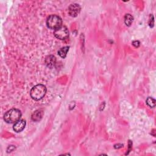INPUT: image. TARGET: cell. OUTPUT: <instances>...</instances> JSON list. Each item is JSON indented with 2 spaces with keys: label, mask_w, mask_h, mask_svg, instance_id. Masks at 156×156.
I'll list each match as a JSON object with an SVG mask.
<instances>
[{
  "label": "cell",
  "mask_w": 156,
  "mask_h": 156,
  "mask_svg": "<svg viewBox=\"0 0 156 156\" xmlns=\"http://www.w3.org/2000/svg\"><path fill=\"white\" fill-rule=\"evenodd\" d=\"M133 20H134L133 17L130 14H126L125 15V17H124V23H125V24L128 26L131 25L132 22H133Z\"/></svg>",
  "instance_id": "cell-10"
},
{
  "label": "cell",
  "mask_w": 156,
  "mask_h": 156,
  "mask_svg": "<svg viewBox=\"0 0 156 156\" xmlns=\"http://www.w3.org/2000/svg\"><path fill=\"white\" fill-rule=\"evenodd\" d=\"M54 34L57 38L60 39V40H65L68 37L69 33L65 26H62L59 28L54 30Z\"/></svg>",
  "instance_id": "cell-4"
},
{
  "label": "cell",
  "mask_w": 156,
  "mask_h": 156,
  "mask_svg": "<svg viewBox=\"0 0 156 156\" xmlns=\"http://www.w3.org/2000/svg\"><path fill=\"white\" fill-rule=\"evenodd\" d=\"M81 11V7L77 4H71L68 7V13L71 17H76Z\"/></svg>",
  "instance_id": "cell-5"
},
{
  "label": "cell",
  "mask_w": 156,
  "mask_h": 156,
  "mask_svg": "<svg viewBox=\"0 0 156 156\" xmlns=\"http://www.w3.org/2000/svg\"><path fill=\"white\" fill-rule=\"evenodd\" d=\"M146 104L151 107H154L155 106V100L151 97L147 98L146 99Z\"/></svg>",
  "instance_id": "cell-11"
},
{
  "label": "cell",
  "mask_w": 156,
  "mask_h": 156,
  "mask_svg": "<svg viewBox=\"0 0 156 156\" xmlns=\"http://www.w3.org/2000/svg\"><path fill=\"white\" fill-rule=\"evenodd\" d=\"M43 116V112L42 110H37L35 111L31 116V118L34 121H39Z\"/></svg>",
  "instance_id": "cell-8"
},
{
  "label": "cell",
  "mask_w": 156,
  "mask_h": 156,
  "mask_svg": "<svg viewBox=\"0 0 156 156\" xmlns=\"http://www.w3.org/2000/svg\"><path fill=\"white\" fill-rule=\"evenodd\" d=\"M21 116V113L18 109L12 108L5 113L4 119L7 123H15L20 120Z\"/></svg>",
  "instance_id": "cell-2"
},
{
  "label": "cell",
  "mask_w": 156,
  "mask_h": 156,
  "mask_svg": "<svg viewBox=\"0 0 156 156\" xmlns=\"http://www.w3.org/2000/svg\"><path fill=\"white\" fill-rule=\"evenodd\" d=\"M26 126V121L23 120H20L14 123L13 130L16 132H20L25 129Z\"/></svg>",
  "instance_id": "cell-6"
},
{
  "label": "cell",
  "mask_w": 156,
  "mask_h": 156,
  "mask_svg": "<svg viewBox=\"0 0 156 156\" xmlns=\"http://www.w3.org/2000/svg\"><path fill=\"white\" fill-rule=\"evenodd\" d=\"M68 50H69V47H68V46H65V47L62 48L58 51L59 55L62 58H65L67 56V52H68Z\"/></svg>",
  "instance_id": "cell-9"
},
{
  "label": "cell",
  "mask_w": 156,
  "mask_h": 156,
  "mask_svg": "<svg viewBox=\"0 0 156 156\" xmlns=\"http://www.w3.org/2000/svg\"><path fill=\"white\" fill-rule=\"evenodd\" d=\"M15 147L13 146H9L8 148H7V150H10V151L9 152H11V151H12L13 150H15Z\"/></svg>",
  "instance_id": "cell-13"
},
{
  "label": "cell",
  "mask_w": 156,
  "mask_h": 156,
  "mask_svg": "<svg viewBox=\"0 0 156 156\" xmlns=\"http://www.w3.org/2000/svg\"><path fill=\"white\" fill-rule=\"evenodd\" d=\"M132 45H133V46H134L135 48H138L140 46V42L138 41H134L132 43Z\"/></svg>",
  "instance_id": "cell-12"
},
{
  "label": "cell",
  "mask_w": 156,
  "mask_h": 156,
  "mask_svg": "<svg viewBox=\"0 0 156 156\" xmlns=\"http://www.w3.org/2000/svg\"><path fill=\"white\" fill-rule=\"evenodd\" d=\"M62 19L57 15H52L48 18L47 21H46V25L47 26L51 29L56 30L57 29L59 28L62 26Z\"/></svg>",
  "instance_id": "cell-3"
},
{
  "label": "cell",
  "mask_w": 156,
  "mask_h": 156,
  "mask_svg": "<svg viewBox=\"0 0 156 156\" xmlns=\"http://www.w3.org/2000/svg\"><path fill=\"white\" fill-rule=\"evenodd\" d=\"M56 57L53 56H48L45 59V64L48 67L52 68L56 64Z\"/></svg>",
  "instance_id": "cell-7"
},
{
  "label": "cell",
  "mask_w": 156,
  "mask_h": 156,
  "mask_svg": "<svg viewBox=\"0 0 156 156\" xmlns=\"http://www.w3.org/2000/svg\"><path fill=\"white\" fill-rule=\"evenodd\" d=\"M46 93V88L44 85L38 84L30 90V96L33 99L38 101L42 99Z\"/></svg>",
  "instance_id": "cell-1"
}]
</instances>
